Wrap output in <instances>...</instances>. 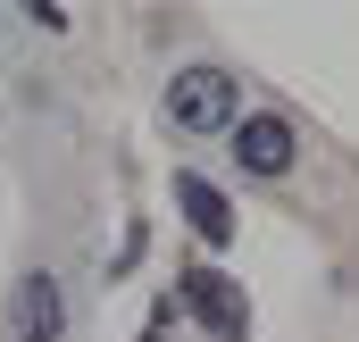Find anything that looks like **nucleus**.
I'll list each match as a JSON object with an SVG mask.
<instances>
[{
	"label": "nucleus",
	"instance_id": "1",
	"mask_svg": "<svg viewBox=\"0 0 359 342\" xmlns=\"http://www.w3.org/2000/svg\"><path fill=\"white\" fill-rule=\"evenodd\" d=\"M234 117H243V84L226 67H184L168 84V125L176 134H234Z\"/></svg>",
	"mask_w": 359,
	"mask_h": 342
},
{
	"label": "nucleus",
	"instance_id": "2",
	"mask_svg": "<svg viewBox=\"0 0 359 342\" xmlns=\"http://www.w3.org/2000/svg\"><path fill=\"white\" fill-rule=\"evenodd\" d=\"M176 301L217 342H243V334H251V301H243V284H234L226 267H184V275H176Z\"/></svg>",
	"mask_w": 359,
	"mask_h": 342
},
{
	"label": "nucleus",
	"instance_id": "3",
	"mask_svg": "<svg viewBox=\"0 0 359 342\" xmlns=\"http://www.w3.org/2000/svg\"><path fill=\"white\" fill-rule=\"evenodd\" d=\"M8 334L17 342H67V292L50 267L17 275V301H8Z\"/></svg>",
	"mask_w": 359,
	"mask_h": 342
},
{
	"label": "nucleus",
	"instance_id": "4",
	"mask_svg": "<svg viewBox=\"0 0 359 342\" xmlns=\"http://www.w3.org/2000/svg\"><path fill=\"white\" fill-rule=\"evenodd\" d=\"M292 117H276V109H259V117H234V167L243 175H284L292 167Z\"/></svg>",
	"mask_w": 359,
	"mask_h": 342
},
{
	"label": "nucleus",
	"instance_id": "5",
	"mask_svg": "<svg viewBox=\"0 0 359 342\" xmlns=\"http://www.w3.org/2000/svg\"><path fill=\"white\" fill-rule=\"evenodd\" d=\"M176 209H184V226H192L201 242H217V251L234 242V200H226V192H217L209 175H192V167H176Z\"/></svg>",
	"mask_w": 359,
	"mask_h": 342
}]
</instances>
